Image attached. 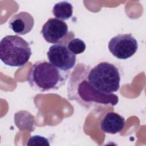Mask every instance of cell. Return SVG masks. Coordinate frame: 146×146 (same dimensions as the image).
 Instances as JSON below:
<instances>
[{
	"instance_id": "obj_1",
	"label": "cell",
	"mask_w": 146,
	"mask_h": 146,
	"mask_svg": "<svg viewBox=\"0 0 146 146\" xmlns=\"http://www.w3.org/2000/svg\"><path fill=\"white\" fill-rule=\"evenodd\" d=\"M91 66L78 63L70 75L67 87V97L85 108L99 105L114 106L119 102L118 96L114 94H102L94 90L90 84L87 74Z\"/></svg>"
},
{
	"instance_id": "obj_2",
	"label": "cell",
	"mask_w": 146,
	"mask_h": 146,
	"mask_svg": "<svg viewBox=\"0 0 146 146\" xmlns=\"http://www.w3.org/2000/svg\"><path fill=\"white\" fill-rule=\"evenodd\" d=\"M70 75L46 60L35 62L31 67L28 82L31 88L39 92L55 91L64 85Z\"/></svg>"
},
{
	"instance_id": "obj_3",
	"label": "cell",
	"mask_w": 146,
	"mask_h": 146,
	"mask_svg": "<svg viewBox=\"0 0 146 146\" xmlns=\"http://www.w3.org/2000/svg\"><path fill=\"white\" fill-rule=\"evenodd\" d=\"M87 79L94 90L102 94H111L117 92L120 88L121 72L114 63L101 62L90 68Z\"/></svg>"
},
{
	"instance_id": "obj_4",
	"label": "cell",
	"mask_w": 146,
	"mask_h": 146,
	"mask_svg": "<svg viewBox=\"0 0 146 146\" xmlns=\"http://www.w3.org/2000/svg\"><path fill=\"white\" fill-rule=\"evenodd\" d=\"M31 55L29 43L18 35H6L0 42V59L7 66H23Z\"/></svg>"
},
{
	"instance_id": "obj_5",
	"label": "cell",
	"mask_w": 146,
	"mask_h": 146,
	"mask_svg": "<svg viewBox=\"0 0 146 146\" xmlns=\"http://www.w3.org/2000/svg\"><path fill=\"white\" fill-rule=\"evenodd\" d=\"M110 52L119 59H127L137 51L138 43L132 34H119L108 43Z\"/></svg>"
},
{
	"instance_id": "obj_6",
	"label": "cell",
	"mask_w": 146,
	"mask_h": 146,
	"mask_svg": "<svg viewBox=\"0 0 146 146\" xmlns=\"http://www.w3.org/2000/svg\"><path fill=\"white\" fill-rule=\"evenodd\" d=\"M47 55L50 63L65 72H70L76 64V55L68 50L66 43H57L51 46Z\"/></svg>"
},
{
	"instance_id": "obj_7",
	"label": "cell",
	"mask_w": 146,
	"mask_h": 146,
	"mask_svg": "<svg viewBox=\"0 0 146 146\" xmlns=\"http://www.w3.org/2000/svg\"><path fill=\"white\" fill-rule=\"evenodd\" d=\"M41 34L48 43H64L68 35V26L62 20L50 18L43 25Z\"/></svg>"
},
{
	"instance_id": "obj_8",
	"label": "cell",
	"mask_w": 146,
	"mask_h": 146,
	"mask_svg": "<svg viewBox=\"0 0 146 146\" xmlns=\"http://www.w3.org/2000/svg\"><path fill=\"white\" fill-rule=\"evenodd\" d=\"M8 25L9 27L15 34L25 35L32 30L34 25V19L29 13L21 11L10 18Z\"/></svg>"
},
{
	"instance_id": "obj_9",
	"label": "cell",
	"mask_w": 146,
	"mask_h": 146,
	"mask_svg": "<svg viewBox=\"0 0 146 146\" xmlns=\"http://www.w3.org/2000/svg\"><path fill=\"white\" fill-rule=\"evenodd\" d=\"M125 125V120L124 117L116 112H108L100 121V128L104 133L116 134L120 132Z\"/></svg>"
},
{
	"instance_id": "obj_10",
	"label": "cell",
	"mask_w": 146,
	"mask_h": 146,
	"mask_svg": "<svg viewBox=\"0 0 146 146\" xmlns=\"http://www.w3.org/2000/svg\"><path fill=\"white\" fill-rule=\"evenodd\" d=\"M53 15L57 19L66 21L72 15L73 6L67 1H61L55 3L52 10Z\"/></svg>"
},
{
	"instance_id": "obj_11",
	"label": "cell",
	"mask_w": 146,
	"mask_h": 146,
	"mask_svg": "<svg viewBox=\"0 0 146 146\" xmlns=\"http://www.w3.org/2000/svg\"><path fill=\"white\" fill-rule=\"evenodd\" d=\"M67 47L72 53L77 55L83 53L86 46L84 42L80 38H72L67 43Z\"/></svg>"
},
{
	"instance_id": "obj_12",
	"label": "cell",
	"mask_w": 146,
	"mask_h": 146,
	"mask_svg": "<svg viewBox=\"0 0 146 146\" xmlns=\"http://www.w3.org/2000/svg\"><path fill=\"white\" fill-rule=\"evenodd\" d=\"M27 145H50L49 140L46 137L40 135L31 136L27 143Z\"/></svg>"
}]
</instances>
